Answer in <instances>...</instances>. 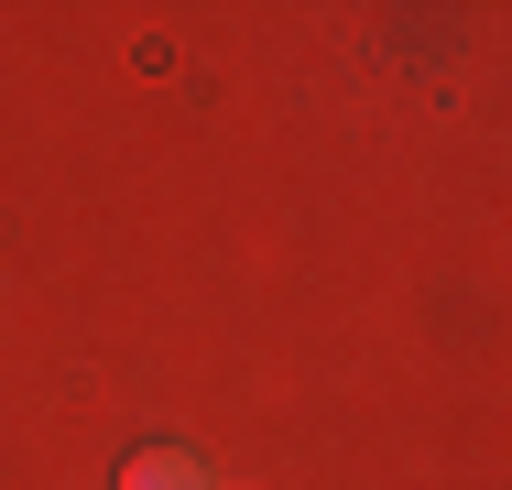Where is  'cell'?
<instances>
[{
  "label": "cell",
  "instance_id": "obj_1",
  "mask_svg": "<svg viewBox=\"0 0 512 490\" xmlns=\"http://www.w3.org/2000/svg\"><path fill=\"white\" fill-rule=\"evenodd\" d=\"M120 490H207V458H186V447H142V458L120 469Z\"/></svg>",
  "mask_w": 512,
  "mask_h": 490
}]
</instances>
